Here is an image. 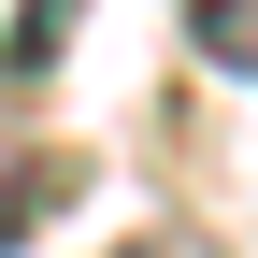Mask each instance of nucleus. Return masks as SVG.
<instances>
[{
    "label": "nucleus",
    "instance_id": "1",
    "mask_svg": "<svg viewBox=\"0 0 258 258\" xmlns=\"http://www.w3.org/2000/svg\"><path fill=\"white\" fill-rule=\"evenodd\" d=\"M201 43H215V72H258V0H201Z\"/></svg>",
    "mask_w": 258,
    "mask_h": 258
},
{
    "label": "nucleus",
    "instance_id": "3",
    "mask_svg": "<svg viewBox=\"0 0 258 258\" xmlns=\"http://www.w3.org/2000/svg\"><path fill=\"white\" fill-rule=\"evenodd\" d=\"M15 215H29V172H0V258H15Z\"/></svg>",
    "mask_w": 258,
    "mask_h": 258
},
{
    "label": "nucleus",
    "instance_id": "2",
    "mask_svg": "<svg viewBox=\"0 0 258 258\" xmlns=\"http://www.w3.org/2000/svg\"><path fill=\"white\" fill-rule=\"evenodd\" d=\"M57 43H72V0H29V15H15V43H0V57H15V72H43Z\"/></svg>",
    "mask_w": 258,
    "mask_h": 258
}]
</instances>
